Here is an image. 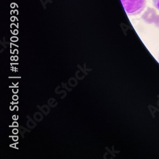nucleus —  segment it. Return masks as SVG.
<instances>
[{
	"mask_svg": "<svg viewBox=\"0 0 159 159\" xmlns=\"http://www.w3.org/2000/svg\"><path fill=\"white\" fill-rule=\"evenodd\" d=\"M158 14L156 10L152 7H148L142 16V18L147 24H154Z\"/></svg>",
	"mask_w": 159,
	"mask_h": 159,
	"instance_id": "obj_2",
	"label": "nucleus"
},
{
	"mask_svg": "<svg viewBox=\"0 0 159 159\" xmlns=\"http://www.w3.org/2000/svg\"><path fill=\"white\" fill-rule=\"evenodd\" d=\"M153 5L156 9L159 10V0H153Z\"/></svg>",
	"mask_w": 159,
	"mask_h": 159,
	"instance_id": "obj_3",
	"label": "nucleus"
},
{
	"mask_svg": "<svg viewBox=\"0 0 159 159\" xmlns=\"http://www.w3.org/2000/svg\"><path fill=\"white\" fill-rule=\"evenodd\" d=\"M122 5L129 16H136L147 7V0H121Z\"/></svg>",
	"mask_w": 159,
	"mask_h": 159,
	"instance_id": "obj_1",
	"label": "nucleus"
},
{
	"mask_svg": "<svg viewBox=\"0 0 159 159\" xmlns=\"http://www.w3.org/2000/svg\"><path fill=\"white\" fill-rule=\"evenodd\" d=\"M158 62H159V57H158Z\"/></svg>",
	"mask_w": 159,
	"mask_h": 159,
	"instance_id": "obj_5",
	"label": "nucleus"
},
{
	"mask_svg": "<svg viewBox=\"0 0 159 159\" xmlns=\"http://www.w3.org/2000/svg\"><path fill=\"white\" fill-rule=\"evenodd\" d=\"M154 24L155 25L156 27L159 28V15L157 16V17L155 22H154Z\"/></svg>",
	"mask_w": 159,
	"mask_h": 159,
	"instance_id": "obj_4",
	"label": "nucleus"
}]
</instances>
